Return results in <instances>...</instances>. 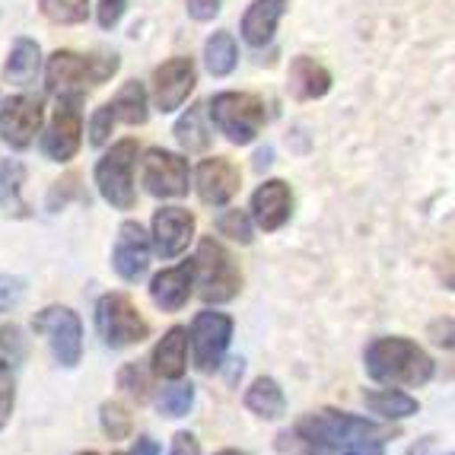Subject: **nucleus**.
Wrapping results in <instances>:
<instances>
[{
    "mask_svg": "<svg viewBox=\"0 0 455 455\" xmlns=\"http://www.w3.org/2000/svg\"><path fill=\"white\" fill-rule=\"evenodd\" d=\"M395 436L398 430L388 424H376L350 411L322 408L293 420V427L283 430L274 446L283 455H331L338 449L360 446V443H388Z\"/></svg>",
    "mask_w": 455,
    "mask_h": 455,
    "instance_id": "obj_1",
    "label": "nucleus"
},
{
    "mask_svg": "<svg viewBox=\"0 0 455 455\" xmlns=\"http://www.w3.org/2000/svg\"><path fill=\"white\" fill-rule=\"evenodd\" d=\"M363 370L379 386L424 388L436 376V360L404 334H382L366 344Z\"/></svg>",
    "mask_w": 455,
    "mask_h": 455,
    "instance_id": "obj_2",
    "label": "nucleus"
},
{
    "mask_svg": "<svg viewBox=\"0 0 455 455\" xmlns=\"http://www.w3.org/2000/svg\"><path fill=\"white\" fill-rule=\"evenodd\" d=\"M122 68L118 54H76L54 52L45 64V84L54 96H84V90L102 86Z\"/></svg>",
    "mask_w": 455,
    "mask_h": 455,
    "instance_id": "obj_3",
    "label": "nucleus"
},
{
    "mask_svg": "<svg viewBox=\"0 0 455 455\" xmlns=\"http://www.w3.org/2000/svg\"><path fill=\"white\" fill-rule=\"evenodd\" d=\"M195 287L207 306L233 303L243 290V267L235 255L213 235H201L195 255Z\"/></svg>",
    "mask_w": 455,
    "mask_h": 455,
    "instance_id": "obj_4",
    "label": "nucleus"
},
{
    "mask_svg": "<svg viewBox=\"0 0 455 455\" xmlns=\"http://www.w3.org/2000/svg\"><path fill=\"white\" fill-rule=\"evenodd\" d=\"M204 108L211 112L213 128L235 147L251 144L267 122L265 99L255 96V92H235V90L217 92Z\"/></svg>",
    "mask_w": 455,
    "mask_h": 455,
    "instance_id": "obj_5",
    "label": "nucleus"
},
{
    "mask_svg": "<svg viewBox=\"0 0 455 455\" xmlns=\"http://www.w3.org/2000/svg\"><path fill=\"white\" fill-rule=\"evenodd\" d=\"M96 334L108 350H128L150 338V322L140 315L128 293H106L96 303Z\"/></svg>",
    "mask_w": 455,
    "mask_h": 455,
    "instance_id": "obj_6",
    "label": "nucleus"
},
{
    "mask_svg": "<svg viewBox=\"0 0 455 455\" xmlns=\"http://www.w3.org/2000/svg\"><path fill=\"white\" fill-rule=\"evenodd\" d=\"M32 331L45 338L52 357L64 370H76L84 360V322L70 306L52 303L32 315Z\"/></svg>",
    "mask_w": 455,
    "mask_h": 455,
    "instance_id": "obj_7",
    "label": "nucleus"
},
{
    "mask_svg": "<svg viewBox=\"0 0 455 455\" xmlns=\"http://www.w3.org/2000/svg\"><path fill=\"white\" fill-rule=\"evenodd\" d=\"M134 163H137V140L124 137L118 144H112L102 160L96 163V188L106 204L115 211H134L137 191H134Z\"/></svg>",
    "mask_w": 455,
    "mask_h": 455,
    "instance_id": "obj_8",
    "label": "nucleus"
},
{
    "mask_svg": "<svg viewBox=\"0 0 455 455\" xmlns=\"http://www.w3.org/2000/svg\"><path fill=\"white\" fill-rule=\"evenodd\" d=\"M233 315L220 309H201L191 319L188 328V344H191V360H195L197 372L213 376L227 363V350L233 341Z\"/></svg>",
    "mask_w": 455,
    "mask_h": 455,
    "instance_id": "obj_9",
    "label": "nucleus"
},
{
    "mask_svg": "<svg viewBox=\"0 0 455 455\" xmlns=\"http://www.w3.org/2000/svg\"><path fill=\"white\" fill-rule=\"evenodd\" d=\"M150 118V96H147V86L140 80H128V84L118 90V96L106 106H99L90 118V144L92 147H106L108 137H112L115 124H147Z\"/></svg>",
    "mask_w": 455,
    "mask_h": 455,
    "instance_id": "obj_10",
    "label": "nucleus"
},
{
    "mask_svg": "<svg viewBox=\"0 0 455 455\" xmlns=\"http://www.w3.org/2000/svg\"><path fill=\"white\" fill-rule=\"evenodd\" d=\"M140 185H144L147 195L160 197V201L185 197L191 188L188 160H185L182 153L153 147V150L144 153V163H140Z\"/></svg>",
    "mask_w": 455,
    "mask_h": 455,
    "instance_id": "obj_11",
    "label": "nucleus"
},
{
    "mask_svg": "<svg viewBox=\"0 0 455 455\" xmlns=\"http://www.w3.org/2000/svg\"><path fill=\"white\" fill-rule=\"evenodd\" d=\"M84 144V112L80 96H58V108L52 115V124L42 134V153L52 163H70Z\"/></svg>",
    "mask_w": 455,
    "mask_h": 455,
    "instance_id": "obj_12",
    "label": "nucleus"
},
{
    "mask_svg": "<svg viewBox=\"0 0 455 455\" xmlns=\"http://www.w3.org/2000/svg\"><path fill=\"white\" fill-rule=\"evenodd\" d=\"M197 86V68L191 58H169L153 70V106L156 112L172 115L188 102V96Z\"/></svg>",
    "mask_w": 455,
    "mask_h": 455,
    "instance_id": "obj_13",
    "label": "nucleus"
},
{
    "mask_svg": "<svg viewBox=\"0 0 455 455\" xmlns=\"http://www.w3.org/2000/svg\"><path fill=\"white\" fill-rule=\"evenodd\" d=\"M153 243L150 233L137 220H124L118 227V239L112 249V267L124 283H140L150 271Z\"/></svg>",
    "mask_w": 455,
    "mask_h": 455,
    "instance_id": "obj_14",
    "label": "nucleus"
},
{
    "mask_svg": "<svg viewBox=\"0 0 455 455\" xmlns=\"http://www.w3.org/2000/svg\"><path fill=\"white\" fill-rule=\"evenodd\" d=\"M195 233H197L195 213L185 211V207L169 204V207H160V211L153 213L150 243H153V251H156L163 261L179 259V255L195 243Z\"/></svg>",
    "mask_w": 455,
    "mask_h": 455,
    "instance_id": "obj_15",
    "label": "nucleus"
},
{
    "mask_svg": "<svg viewBox=\"0 0 455 455\" xmlns=\"http://www.w3.org/2000/svg\"><path fill=\"white\" fill-rule=\"evenodd\" d=\"M42 99L36 96H13L0 106V140L10 150H29L42 128Z\"/></svg>",
    "mask_w": 455,
    "mask_h": 455,
    "instance_id": "obj_16",
    "label": "nucleus"
},
{
    "mask_svg": "<svg viewBox=\"0 0 455 455\" xmlns=\"http://www.w3.org/2000/svg\"><path fill=\"white\" fill-rule=\"evenodd\" d=\"M249 217L251 223L265 233H277L290 223L293 217V191L283 179H267L259 188L251 191L249 201Z\"/></svg>",
    "mask_w": 455,
    "mask_h": 455,
    "instance_id": "obj_17",
    "label": "nucleus"
},
{
    "mask_svg": "<svg viewBox=\"0 0 455 455\" xmlns=\"http://www.w3.org/2000/svg\"><path fill=\"white\" fill-rule=\"evenodd\" d=\"M239 185H243V172L229 156H207L195 172L197 197L207 207H227L239 191Z\"/></svg>",
    "mask_w": 455,
    "mask_h": 455,
    "instance_id": "obj_18",
    "label": "nucleus"
},
{
    "mask_svg": "<svg viewBox=\"0 0 455 455\" xmlns=\"http://www.w3.org/2000/svg\"><path fill=\"white\" fill-rule=\"evenodd\" d=\"M147 290H150V299L156 309H163V312L185 309L191 293H195V259L182 261V265L163 267L160 274H153V281Z\"/></svg>",
    "mask_w": 455,
    "mask_h": 455,
    "instance_id": "obj_19",
    "label": "nucleus"
},
{
    "mask_svg": "<svg viewBox=\"0 0 455 455\" xmlns=\"http://www.w3.org/2000/svg\"><path fill=\"white\" fill-rule=\"evenodd\" d=\"M150 370L153 376L160 379H182L185 370H188V328L185 325H172L163 334L156 347H153L150 357Z\"/></svg>",
    "mask_w": 455,
    "mask_h": 455,
    "instance_id": "obj_20",
    "label": "nucleus"
},
{
    "mask_svg": "<svg viewBox=\"0 0 455 455\" xmlns=\"http://www.w3.org/2000/svg\"><path fill=\"white\" fill-rule=\"evenodd\" d=\"M287 90L299 102H312V99L328 96V90H331V70L322 61H315V58H309V54H299V58L290 61Z\"/></svg>",
    "mask_w": 455,
    "mask_h": 455,
    "instance_id": "obj_21",
    "label": "nucleus"
},
{
    "mask_svg": "<svg viewBox=\"0 0 455 455\" xmlns=\"http://www.w3.org/2000/svg\"><path fill=\"white\" fill-rule=\"evenodd\" d=\"M290 0H251L249 10L243 16V38L251 48L271 45L274 32L281 26L283 13H287Z\"/></svg>",
    "mask_w": 455,
    "mask_h": 455,
    "instance_id": "obj_22",
    "label": "nucleus"
},
{
    "mask_svg": "<svg viewBox=\"0 0 455 455\" xmlns=\"http://www.w3.org/2000/svg\"><path fill=\"white\" fill-rule=\"evenodd\" d=\"M243 404L259 420H281L287 414V395H283L281 382L274 379V376L251 379V386L243 395Z\"/></svg>",
    "mask_w": 455,
    "mask_h": 455,
    "instance_id": "obj_23",
    "label": "nucleus"
},
{
    "mask_svg": "<svg viewBox=\"0 0 455 455\" xmlns=\"http://www.w3.org/2000/svg\"><path fill=\"white\" fill-rule=\"evenodd\" d=\"M363 404L370 408V414L382 420H408L414 414H420V402L414 395H408L404 388H395V386H386V388H366L363 392Z\"/></svg>",
    "mask_w": 455,
    "mask_h": 455,
    "instance_id": "obj_24",
    "label": "nucleus"
},
{
    "mask_svg": "<svg viewBox=\"0 0 455 455\" xmlns=\"http://www.w3.org/2000/svg\"><path fill=\"white\" fill-rule=\"evenodd\" d=\"M38 68H42V48H38V42H32V38H16L13 48H10L7 64H4L7 84L29 86L38 76Z\"/></svg>",
    "mask_w": 455,
    "mask_h": 455,
    "instance_id": "obj_25",
    "label": "nucleus"
},
{
    "mask_svg": "<svg viewBox=\"0 0 455 455\" xmlns=\"http://www.w3.org/2000/svg\"><path fill=\"white\" fill-rule=\"evenodd\" d=\"M204 64H207V70H211L213 76H229V74H233L235 64H239V48H235L233 32L220 29V32H213V36L207 38Z\"/></svg>",
    "mask_w": 455,
    "mask_h": 455,
    "instance_id": "obj_26",
    "label": "nucleus"
},
{
    "mask_svg": "<svg viewBox=\"0 0 455 455\" xmlns=\"http://www.w3.org/2000/svg\"><path fill=\"white\" fill-rule=\"evenodd\" d=\"M175 140L182 144V150L188 153H201L211 147V131L204 124V106H188V112L179 118L175 124Z\"/></svg>",
    "mask_w": 455,
    "mask_h": 455,
    "instance_id": "obj_27",
    "label": "nucleus"
},
{
    "mask_svg": "<svg viewBox=\"0 0 455 455\" xmlns=\"http://www.w3.org/2000/svg\"><path fill=\"white\" fill-rule=\"evenodd\" d=\"M26 354H29V344L23 328L13 322H0V376H13L26 363Z\"/></svg>",
    "mask_w": 455,
    "mask_h": 455,
    "instance_id": "obj_28",
    "label": "nucleus"
},
{
    "mask_svg": "<svg viewBox=\"0 0 455 455\" xmlns=\"http://www.w3.org/2000/svg\"><path fill=\"white\" fill-rule=\"evenodd\" d=\"M118 392L134 404H147L153 395V370L140 360H131L118 370Z\"/></svg>",
    "mask_w": 455,
    "mask_h": 455,
    "instance_id": "obj_29",
    "label": "nucleus"
},
{
    "mask_svg": "<svg viewBox=\"0 0 455 455\" xmlns=\"http://www.w3.org/2000/svg\"><path fill=\"white\" fill-rule=\"evenodd\" d=\"M195 398H197V388L185 379H172V386H166L156 398V411H160L163 418L169 420H179V418H188L191 408H195Z\"/></svg>",
    "mask_w": 455,
    "mask_h": 455,
    "instance_id": "obj_30",
    "label": "nucleus"
},
{
    "mask_svg": "<svg viewBox=\"0 0 455 455\" xmlns=\"http://www.w3.org/2000/svg\"><path fill=\"white\" fill-rule=\"evenodd\" d=\"M213 227H217L220 235H227L229 243H239V245L255 243V223H251L249 211H243V207H227V211H220Z\"/></svg>",
    "mask_w": 455,
    "mask_h": 455,
    "instance_id": "obj_31",
    "label": "nucleus"
},
{
    "mask_svg": "<svg viewBox=\"0 0 455 455\" xmlns=\"http://www.w3.org/2000/svg\"><path fill=\"white\" fill-rule=\"evenodd\" d=\"M38 10L54 26H80L90 16V0H38Z\"/></svg>",
    "mask_w": 455,
    "mask_h": 455,
    "instance_id": "obj_32",
    "label": "nucleus"
},
{
    "mask_svg": "<svg viewBox=\"0 0 455 455\" xmlns=\"http://www.w3.org/2000/svg\"><path fill=\"white\" fill-rule=\"evenodd\" d=\"M99 427H102L108 440H128L131 430H134V418H131V411L122 402L108 398V402L99 404Z\"/></svg>",
    "mask_w": 455,
    "mask_h": 455,
    "instance_id": "obj_33",
    "label": "nucleus"
},
{
    "mask_svg": "<svg viewBox=\"0 0 455 455\" xmlns=\"http://www.w3.org/2000/svg\"><path fill=\"white\" fill-rule=\"evenodd\" d=\"M26 296V281L20 274H0V315L13 312L16 306L23 303Z\"/></svg>",
    "mask_w": 455,
    "mask_h": 455,
    "instance_id": "obj_34",
    "label": "nucleus"
},
{
    "mask_svg": "<svg viewBox=\"0 0 455 455\" xmlns=\"http://www.w3.org/2000/svg\"><path fill=\"white\" fill-rule=\"evenodd\" d=\"M20 185H23V166L13 160L0 163V204L10 201V197L20 191Z\"/></svg>",
    "mask_w": 455,
    "mask_h": 455,
    "instance_id": "obj_35",
    "label": "nucleus"
},
{
    "mask_svg": "<svg viewBox=\"0 0 455 455\" xmlns=\"http://www.w3.org/2000/svg\"><path fill=\"white\" fill-rule=\"evenodd\" d=\"M16 408V386L10 376H0V433L7 430L10 418H13Z\"/></svg>",
    "mask_w": 455,
    "mask_h": 455,
    "instance_id": "obj_36",
    "label": "nucleus"
},
{
    "mask_svg": "<svg viewBox=\"0 0 455 455\" xmlns=\"http://www.w3.org/2000/svg\"><path fill=\"white\" fill-rule=\"evenodd\" d=\"M124 10H128V0H99V26L102 29H115L122 23Z\"/></svg>",
    "mask_w": 455,
    "mask_h": 455,
    "instance_id": "obj_37",
    "label": "nucleus"
},
{
    "mask_svg": "<svg viewBox=\"0 0 455 455\" xmlns=\"http://www.w3.org/2000/svg\"><path fill=\"white\" fill-rule=\"evenodd\" d=\"M223 0H185V10L195 23H211L213 16L220 13Z\"/></svg>",
    "mask_w": 455,
    "mask_h": 455,
    "instance_id": "obj_38",
    "label": "nucleus"
},
{
    "mask_svg": "<svg viewBox=\"0 0 455 455\" xmlns=\"http://www.w3.org/2000/svg\"><path fill=\"white\" fill-rule=\"evenodd\" d=\"M169 455H201V443H197L195 433L179 430L172 436V446H169Z\"/></svg>",
    "mask_w": 455,
    "mask_h": 455,
    "instance_id": "obj_39",
    "label": "nucleus"
},
{
    "mask_svg": "<svg viewBox=\"0 0 455 455\" xmlns=\"http://www.w3.org/2000/svg\"><path fill=\"white\" fill-rule=\"evenodd\" d=\"M430 334H433V344H436V347L452 350V319L433 322V325H430Z\"/></svg>",
    "mask_w": 455,
    "mask_h": 455,
    "instance_id": "obj_40",
    "label": "nucleus"
},
{
    "mask_svg": "<svg viewBox=\"0 0 455 455\" xmlns=\"http://www.w3.org/2000/svg\"><path fill=\"white\" fill-rule=\"evenodd\" d=\"M128 455H163V452H160V443L153 440V436H137Z\"/></svg>",
    "mask_w": 455,
    "mask_h": 455,
    "instance_id": "obj_41",
    "label": "nucleus"
},
{
    "mask_svg": "<svg viewBox=\"0 0 455 455\" xmlns=\"http://www.w3.org/2000/svg\"><path fill=\"white\" fill-rule=\"evenodd\" d=\"M255 160H259V163H255V166H259V169H265L267 163H271V150H261L259 156H255Z\"/></svg>",
    "mask_w": 455,
    "mask_h": 455,
    "instance_id": "obj_42",
    "label": "nucleus"
},
{
    "mask_svg": "<svg viewBox=\"0 0 455 455\" xmlns=\"http://www.w3.org/2000/svg\"><path fill=\"white\" fill-rule=\"evenodd\" d=\"M213 455H249V452H243V449H220V452H213Z\"/></svg>",
    "mask_w": 455,
    "mask_h": 455,
    "instance_id": "obj_43",
    "label": "nucleus"
},
{
    "mask_svg": "<svg viewBox=\"0 0 455 455\" xmlns=\"http://www.w3.org/2000/svg\"><path fill=\"white\" fill-rule=\"evenodd\" d=\"M74 455H99L96 449H84V452H74Z\"/></svg>",
    "mask_w": 455,
    "mask_h": 455,
    "instance_id": "obj_44",
    "label": "nucleus"
},
{
    "mask_svg": "<svg viewBox=\"0 0 455 455\" xmlns=\"http://www.w3.org/2000/svg\"><path fill=\"white\" fill-rule=\"evenodd\" d=\"M112 455H128V452H112Z\"/></svg>",
    "mask_w": 455,
    "mask_h": 455,
    "instance_id": "obj_45",
    "label": "nucleus"
},
{
    "mask_svg": "<svg viewBox=\"0 0 455 455\" xmlns=\"http://www.w3.org/2000/svg\"><path fill=\"white\" fill-rule=\"evenodd\" d=\"M449 455H452V452H449Z\"/></svg>",
    "mask_w": 455,
    "mask_h": 455,
    "instance_id": "obj_46",
    "label": "nucleus"
}]
</instances>
